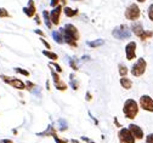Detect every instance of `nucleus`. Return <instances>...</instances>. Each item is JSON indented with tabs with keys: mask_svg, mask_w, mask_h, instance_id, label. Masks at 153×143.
Instances as JSON below:
<instances>
[{
	"mask_svg": "<svg viewBox=\"0 0 153 143\" xmlns=\"http://www.w3.org/2000/svg\"><path fill=\"white\" fill-rule=\"evenodd\" d=\"M60 30H61V33H62V35H63L65 43H67V44H68L69 46H72V47H76V46H78V44H76V43H78L80 35H79L78 29H76L73 24L68 23V24H66L65 27L60 28Z\"/></svg>",
	"mask_w": 153,
	"mask_h": 143,
	"instance_id": "obj_1",
	"label": "nucleus"
},
{
	"mask_svg": "<svg viewBox=\"0 0 153 143\" xmlns=\"http://www.w3.org/2000/svg\"><path fill=\"white\" fill-rule=\"evenodd\" d=\"M123 113H124L125 118H128V119H135L139 113V103L132 98L126 99L124 102Z\"/></svg>",
	"mask_w": 153,
	"mask_h": 143,
	"instance_id": "obj_2",
	"label": "nucleus"
},
{
	"mask_svg": "<svg viewBox=\"0 0 153 143\" xmlns=\"http://www.w3.org/2000/svg\"><path fill=\"white\" fill-rule=\"evenodd\" d=\"M0 79H1L5 84L12 86L13 89H17V90H25V89H26V84L23 83L21 79H18V78H15V76H7V75L1 74V75H0Z\"/></svg>",
	"mask_w": 153,
	"mask_h": 143,
	"instance_id": "obj_3",
	"label": "nucleus"
},
{
	"mask_svg": "<svg viewBox=\"0 0 153 143\" xmlns=\"http://www.w3.org/2000/svg\"><path fill=\"white\" fill-rule=\"evenodd\" d=\"M112 35L116 38V39L124 40V39H129L131 36V32H130V29H129L128 26L120 24V26L116 27V28L112 30Z\"/></svg>",
	"mask_w": 153,
	"mask_h": 143,
	"instance_id": "obj_4",
	"label": "nucleus"
},
{
	"mask_svg": "<svg viewBox=\"0 0 153 143\" xmlns=\"http://www.w3.org/2000/svg\"><path fill=\"white\" fill-rule=\"evenodd\" d=\"M146 68H147L146 59H145V58H139L136 62H135V64L131 67V70H130V72H131V74H132L134 76H141V75L145 74Z\"/></svg>",
	"mask_w": 153,
	"mask_h": 143,
	"instance_id": "obj_5",
	"label": "nucleus"
},
{
	"mask_svg": "<svg viewBox=\"0 0 153 143\" xmlns=\"http://www.w3.org/2000/svg\"><path fill=\"white\" fill-rule=\"evenodd\" d=\"M36 136H40V137H45V136H51L53 137L55 142L56 143H68V139H63V138H60L59 136H57L56 133V130H55V126L53 125H49L48 129L43 132H39V133H36Z\"/></svg>",
	"mask_w": 153,
	"mask_h": 143,
	"instance_id": "obj_6",
	"label": "nucleus"
},
{
	"mask_svg": "<svg viewBox=\"0 0 153 143\" xmlns=\"http://www.w3.org/2000/svg\"><path fill=\"white\" fill-rule=\"evenodd\" d=\"M124 15L128 19H130V21H136V19H139V17L141 15V11H140V7L136 4H130L126 7Z\"/></svg>",
	"mask_w": 153,
	"mask_h": 143,
	"instance_id": "obj_7",
	"label": "nucleus"
},
{
	"mask_svg": "<svg viewBox=\"0 0 153 143\" xmlns=\"http://www.w3.org/2000/svg\"><path fill=\"white\" fill-rule=\"evenodd\" d=\"M118 138H119V142L120 143H135V137L132 136V133L130 132L129 129H120L119 132H118Z\"/></svg>",
	"mask_w": 153,
	"mask_h": 143,
	"instance_id": "obj_8",
	"label": "nucleus"
},
{
	"mask_svg": "<svg viewBox=\"0 0 153 143\" xmlns=\"http://www.w3.org/2000/svg\"><path fill=\"white\" fill-rule=\"evenodd\" d=\"M139 104L140 107L146 110V112H149L152 113L153 112V98L148 95H142L140 97V101H139Z\"/></svg>",
	"mask_w": 153,
	"mask_h": 143,
	"instance_id": "obj_9",
	"label": "nucleus"
},
{
	"mask_svg": "<svg viewBox=\"0 0 153 143\" xmlns=\"http://www.w3.org/2000/svg\"><path fill=\"white\" fill-rule=\"evenodd\" d=\"M50 73H51V76H52V80H53V84H55L56 89H57V90H60V91H65V90H67V84L63 83V81L61 80V78H60V75L57 74L52 68H50Z\"/></svg>",
	"mask_w": 153,
	"mask_h": 143,
	"instance_id": "obj_10",
	"label": "nucleus"
},
{
	"mask_svg": "<svg viewBox=\"0 0 153 143\" xmlns=\"http://www.w3.org/2000/svg\"><path fill=\"white\" fill-rule=\"evenodd\" d=\"M125 55L128 61H132L136 57V43L135 41H130L125 46Z\"/></svg>",
	"mask_w": 153,
	"mask_h": 143,
	"instance_id": "obj_11",
	"label": "nucleus"
},
{
	"mask_svg": "<svg viewBox=\"0 0 153 143\" xmlns=\"http://www.w3.org/2000/svg\"><path fill=\"white\" fill-rule=\"evenodd\" d=\"M61 12H62V6H61V5H57V6L53 7V10L50 12V18H51L52 24H59V23H60Z\"/></svg>",
	"mask_w": 153,
	"mask_h": 143,
	"instance_id": "obj_12",
	"label": "nucleus"
},
{
	"mask_svg": "<svg viewBox=\"0 0 153 143\" xmlns=\"http://www.w3.org/2000/svg\"><path fill=\"white\" fill-rule=\"evenodd\" d=\"M128 129L130 130V132L132 133V136L135 137V139H142V138L145 137L143 130H142L139 125H136V124H130Z\"/></svg>",
	"mask_w": 153,
	"mask_h": 143,
	"instance_id": "obj_13",
	"label": "nucleus"
},
{
	"mask_svg": "<svg viewBox=\"0 0 153 143\" xmlns=\"http://www.w3.org/2000/svg\"><path fill=\"white\" fill-rule=\"evenodd\" d=\"M23 12H25L28 17H33V16H35L36 10H35V5H34V1H33V0H29V1H28V5H27L26 7H23Z\"/></svg>",
	"mask_w": 153,
	"mask_h": 143,
	"instance_id": "obj_14",
	"label": "nucleus"
},
{
	"mask_svg": "<svg viewBox=\"0 0 153 143\" xmlns=\"http://www.w3.org/2000/svg\"><path fill=\"white\" fill-rule=\"evenodd\" d=\"M131 29H132V33L135 34L136 36H139V38H141V36H142V34L145 33V29H143V27H142V24H141L140 22H135V23H132Z\"/></svg>",
	"mask_w": 153,
	"mask_h": 143,
	"instance_id": "obj_15",
	"label": "nucleus"
},
{
	"mask_svg": "<svg viewBox=\"0 0 153 143\" xmlns=\"http://www.w3.org/2000/svg\"><path fill=\"white\" fill-rule=\"evenodd\" d=\"M120 85H122V87H124L125 90H130V89L132 87V81H131L129 78H126V76H122V78H120Z\"/></svg>",
	"mask_w": 153,
	"mask_h": 143,
	"instance_id": "obj_16",
	"label": "nucleus"
},
{
	"mask_svg": "<svg viewBox=\"0 0 153 143\" xmlns=\"http://www.w3.org/2000/svg\"><path fill=\"white\" fill-rule=\"evenodd\" d=\"M52 38H53V40H55L57 44H63V43H65L63 35H62L61 30H55V32H52Z\"/></svg>",
	"mask_w": 153,
	"mask_h": 143,
	"instance_id": "obj_17",
	"label": "nucleus"
},
{
	"mask_svg": "<svg viewBox=\"0 0 153 143\" xmlns=\"http://www.w3.org/2000/svg\"><path fill=\"white\" fill-rule=\"evenodd\" d=\"M86 44H88V46H90L92 49H96V47H100L105 44V40L103 39H96V40H94V41H88Z\"/></svg>",
	"mask_w": 153,
	"mask_h": 143,
	"instance_id": "obj_18",
	"label": "nucleus"
},
{
	"mask_svg": "<svg viewBox=\"0 0 153 143\" xmlns=\"http://www.w3.org/2000/svg\"><path fill=\"white\" fill-rule=\"evenodd\" d=\"M57 126H59V130L60 131H66L68 129V124H67V120H65L63 118H60L57 120Z\"/></svg>",
	"mask_w": 153,
	"mask_h": 143,
	"instance_id": "obj_19",
	"label": "nucleus"
},
{
	"mask_svg": "<svg viewBox=\"0 0 153 143\" xmlns=\"http://www.w3.org/2000/svg\"><path fill=\"white\" fill-rule=\"evenodd\" d=\"M63 11H65V13H66V16H67V17H74V16H76V15L79 13L78 9L74 10V9H71L69 6H66V7L63 9Z\"/></svg>",
	"mask_w": 153,
	"mask_h": 143,
	"instance_id": "obj_20",
	"label": "nucleus"
},
{
	"mask_svg": "<svg viewBox=\"0 0 153 143\" xmlns=\"http://www.w3.org/2000/svg\"><path fill=\"white\" fill-rule=\"evenodd\" d=\"M69 85H71V87H72L74 91L79 89V83L75 80L74 74H71V75H69Z\"/></svg>",
	"mask_w": 153,
	"mask_h": 143,
	"instance_id": "obj_21",
	"label": "nucleus"
},
{
	"mask_svg": "<svg viewBox=\"0 0 153 143\" xmlns=\"http://www.w3.org/2000/svg\"><path fill=\"white\" fill-rule=\"evenodd\" d=\"M43 17H44V22H45V26L50 29L51 27H52V22H51V18H50V13L45 10V11H43Z\"/></svg>",
	"mask_w": 153,
	"mask_h": 143,
	"instance_id": "obj_22",
	"label": "nucleus"
},
{
	"mask_svg": "<svg viewBox=\"0 0 153 143\" xmlns=\"http://www.w3.org/2000/svg\"><path fill=\"white\" fill-rule=\"evenodd\" d=\"M43 55L44 56H46L49 59H51V61H57L59 59V56H57V53H55V52H52V51H50V50H44L43 51Z\"/></svg>",
	"mask_w": 153,
	"mask_h": 143,
	"instance_id": "obj_23",
	"label": "nucleus"
},
{
	"mask_svg": "<svg viewBox=\"0 0 153 143\" xmlns=\"http://www.w3.org/2000/svg\"><path fill=\"white\" fill-rule=\"evenodd\" d=\"M13 70H15L16 73H18V74L25 75V76H29V72L26 70V69H23V68H18V67H16V68H13Z\"/></svg>",
	"mask_w": 153,
	"mask_h": 143,
	"instance_id": "obj_24",
	"label": "nucleus"
},
{
	"mask_svg": "<svg viewBox=\"0 0 153 143\" xmlns=\"http://www.w3.org/2000/svg\"><path fill=\"white\" fill-rule=\"evenodd\" d=\"M128 68L124 66V64H119V74H120V76H126V74H128Z\"/></svg>",
	"mask_w": 153,
	"mask_h": 143,
	"instance_id": "obj_25",
	"label": "nucleus"
},
{
	"mask_svg": "<svg viewBox=\"0 0 153 143\" xmlns=\"http://www.w3.org/2000/svg\"><path fill=\"white\" fill-rule=\"evenodd\" d=\"M69 66L73 70H78L79 67H78V63L75 62V58H69Z\"/></svg>",
	"mask_w": 153,
	"mask_h": 143,
	"instance_id": "obj_26",
	"label": "nucleus"
},
{
	"mask_svg": "<svg viewBox=\"0 0 153 143\" xmlns=\"http://www.w3.org/2000/svg\"><path fill=\"white\" fill-rule=\"evenodd\" d=\"M7 17H10L9 11L4 7H0V18H7Z\"/></svg>",
	"mask_w": 153,
	"mask_h": 143,
	"instance_id": "obj_27",
	"label": "nucleus"
},
{
	"mask_svg": "<svg viewBox=\"0 0 153 143\" xmlns=\"http://www.w3.org/2000/svg\"><path fill=\"white\" fill-rule=\"evenodd\" d=\"M153 35V32H151V30H145V33L142 34V36L140 38L141 40H142V41H145V40H147L148 38H151Z\"/></svg>",
	"mask_w": 153,
	"mask_h": 143,
	"instance_id": "obj_28",
	"label": "nucleus"
},
{
	"mask_svg": "<svg viewBox=\"0 0 153 143\" xmlns=\"http://www.w3.org/2000/svg\"><path fill=\"white\" fill-rule=\"evenodd\" d=\"M35 86H36V85H35V84H33L32 81H27V83H26V89H27L29 92H32V91H33V89H34Z\"/></svg>",
	"mask_w": 153,
	"mask_h": 143,
	"instance_id": "obj_29",
	"label": "nucleus"
},
{
	"mask_svg": "<svg viewBox=\"0 0 153 143\" xmlns=\"http://www.w3.org/2000/svg\"><path fill=\"white\" fill-rule=\"evenodd\" d=\"M147 13H148V17H149V19H151V21L153 22V4H151V5L148 6Z\"/></svg>",
	"mask_w": 153,
	"mask_h": 143,
	"instance_id": "obj_30",
	"label": "nucleus"
},
{
	"mask_svg": "<svg viewBox=\"0 0 153 143\" xmlns=\"http://www.w3.org/2000/svg\"><path fill=\"white\" fill-rule=\"evenodd\" d=\"M50 67H55V68H56V70L59 72V73H61V72H62V68H61V66H59V64H57V63H55V62H51V63H50Z\"/></svg>",
	"mask_w": 153,
	"mask_h": 143,
	"instance_id": "obj_31",
	"label": "nucleus"
},
{
	"mask_svg": "<svg viewBox=\"0 0 153 143\" xmlns=\"http://www.w3.org/2000/svg\"><path fill=\"white\" fill-rule=\"evenodd\" d=\"M40 41H42V43H43V44H44V46H45V47H46V49H48V50H49V49H51V46H50V44H49V43H48V41H46V40H45V39H44V38H43V36H42V38H40Z\"/></svg>",
	"mask_w": 153,
	"mask_h": 143,
	"instance_id": "obj_32",
	"label": "nucleus"
},
{
	"mask_svg": "<svg viewBox=\"0 0 153 143\" xmlns=\"http://www.w3.org/2000/svg\"><path fill=\"white\" fill-rule=\"evenodd\" d=\"M146 143H153V133L146 136Z\"/></svg>",
	"mask_w": 153,
	"mask_h": 143,
	"instance_id": "obj_33",
	"label": "nucleus"
},
{
	"mask_svg": "<svg viewBox=\"0 0 153 143\" xmlns=\"http://www.w3.org/2000/svg\"><path fill=\"white\" fill-rule=\"evenodd\" d=\"M59 3H60V0H51V1H50V5H51L52 7H56L57 5H59Z\"/></svg>",
	"mask_w": 153,
	"mask_h": 143,
	"instance_id": "obj_34",
	"label": "nucleus"
},
{
	"mask_svg": "<svg viewBox=\"0 0 153 143\" xmlns=\"http://www.w3.org/2000/svg\"><path fill=\"white\" fill-rule=\"evenodd\" d=\"M0 143H13V141L9 138H4V139H0Z\"/></svg>",
	"mask_w": 153,
	"mask_h": 143,
	"instance_id": "obj_35",
	"label": "nucleus"
},
{
	"mask_svg": "<svg viewBox=\"0 0 153 143\" xmlns=\"http://www.w3.org/2000/svg\"><path fill=\"white\" fill-rule=\"evenodd\" d=\"M34 33H36V34H39V35H40V36H43V38L45 36V34H44V33H43V32H42L40 29H35V30H34Z\"/></svg>",
	"mask_w": 153,
	"mask_h": 143,
	"instance_id": "obj_36",
	"label": "nucleus"
},
{
	"mask_svg": "<svg viewBox=\"0 0 153 143\" xmlns=\"http://www.w3.org/2000/svg\"><path fill=\"white\" fill-rule=\"evenodd\" d=\"M114 124L117 125V127H122V125H120V122H119L118 118H114Z\"/></svg>",
	"mask_w": 153,
	"mask_h": 143,
	"instance_id": "obj_37",
	"label": "nucleus"
},
{
	"mask_svg": "<svg viewBox=\"0 0 153 143\" xmlns=\"http://www.w3.org/2000/svg\"><path fill=\"white\" fill-rule=\"evenodd\" d=\"M82 139H83V141H85V142H88V143H94V141H91L90 138H88V137H84V136L82 137Z\"/></svg>",
	"mask_w": 153,
	"mask_h": 143,
	"instance_id": "obj_38",
	"label": "nucleus"
},
{
	"mask_svg": "<svg viewBox=\"0 0 153 143\" xmlns=\"http://www.w3.org/2000/svg\"><path fill=\"white\" fill-rule=\"evenodd\" d=\"M85 98H86V101H91V93L90 92H86V96H85Z\"/></svg>",
	"mask_w": 153,
	"mask_h": 143,
	"instance_id": "obj_39",
	"label": "nucleus"
},
{
	"mask_svg": "<svg viewBox=\"0 0 153 143\" xmlns=\"http://www.w3.org/2000/svg\"><path fill=\"white\" fill-rule=\"evenodd\" d=\"M35 22L38 24H40V19H39V16H38V15H35Z\"/></svg>",
	"mask_w": 153,
	"mask_h": 143,
	"instance_id": "obj_40",
	"label": "nucleus"
},
{
	"mask_svg": "<svg viewBox=\"0 0 153 143\" xmlns=\"http://www.w3.org/2000/svg\"><path fill=\"white\" fill-rule=\"evenodd\" d=\"M71 143H80V142H79V141H76V139H72Z\"/></svg>",
	"mask_w": 153,
	"mask_h": 143,
	"instance_id": "obj_41",
	"label": "nucleus"
},
{
	"mask_svg": "<svg viewBox=\"0 0 153 143\" xmlns=\"http://www.w3.org/2000/svg\"><path fill=\"white\" fill-rule=\"evenodd\" d=\"M61 3H62V4H65V5H66V4H67V0H61Z\"/></svg>",
	"mask_w": 153,
	"mask_h": 143,
	"instance_id": "obj_42",
	"label": "nucleus"
},
{
	"mask_svg": "<svg viewBox=\"0 0 153 143\" xmlns=\"http://www.w3.org/2000/svg\"><path fill=\"white\" fill-rule=\"evenodd\" d=\"M137 1H139V3H145L146 0H137Z\"/></svg>",
	"mask_w": 153,
	"mask_h": 143,
	"instance_id": "obj_43",
	"label": "nucleus"
},
{
	"mask_svg": "<svg viewBox=\"0 0 153 143\" xmlns=\"http://www.w3.org/2000/svg\"><path fill=\"white\" fill-rule=\"evenodd\" d=\"M73 1H83V0H73Z\"/></svg>",
	"mask_w": 153,
	"mask_h": 143,
	"instance_id": "obj_44",
	"label": "nucleus"
}]
</instances>
